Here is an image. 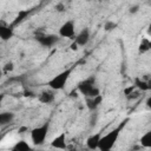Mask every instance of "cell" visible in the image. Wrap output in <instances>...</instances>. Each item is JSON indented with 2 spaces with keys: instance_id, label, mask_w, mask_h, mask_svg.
<instances>
[{
  "instance_id": "cell-1",
  "label": "cell",
  "mask_w": 151,
  "mask_h": 151,
  "mask_svg": "<svg viewBox=\"0 0 151 151\" xmlns=\"http://www.w3.org/2000/svg\"><path fill=\"white\" fill-rule=\"evenodd\" d=\"M129 122V118L124 119L116 129H113L112 131H110L109 133H106L105 136H101L100 139H99V144H98V150L100 151H109L113 147V145L116 144L119 134H120V131L125 127L126 123Z\"/></svg>"
},
{
  "instance_id": "cell-2",
  "label": "cell",
  "mask_w": 151,
  "mask_h": 151,
  "mask_svg": "<svg viewBox=\"0 0 151 151\" xmlns=\"http://www.w3.org/2000/svg\"><path fill=\"white\" fill-rule=\"evenodd\" d=\"M77 90L85 97H96V96L100 94L99 88L96 86V77L94 76H90L86 79L81 80L78 84Z\"/></svg>"
},
{
  "instance_id": "cell-3",
  "label": "cell",
  "mask_w": 151,
  "mask_h": 151,
  "mask_svg": "<svg viewBox=\"0 0 151 151\" xmlns=\"http://www.w3.org/2000/svg\"><path fill=\"white\" fill-rule=\"evenodd\" d=\"M73 71V67H70V68H66L64 70L63 72L58 73L57 76H54L52 79L48 80L47 85L50 86L51 90H54V91H59V90H63L67 83V80L70 79V76Z\"/></svg>"
},
{
  "instance_id": "cell-4",
  "label": "cell",
  "mask_w": 151,
  "mask_h": 151,
  "mask_svg": "<svg viewBox=\"0 0 151 151\" xmlns=\"http://www.w3.org/2000/svg\"><path fill=\"white\" fill-rule=\"evenodd\" d=\"M48 130H50V123H44L42 125L32 129L31 130V140H32L33 145H35V146L42 145L46 140Z\"/></svg>"
},
{
  "instance_id": "cell-5",
  "label": "cell",
  "mask_w": 151,
  "mask_h": 151,
  "mask_svg": "<svg viewBox=\"0 0 151 151\" xmlns=\"http://www.w3.org/2000/svg\"><path fill=\"white\" fill-rule=\"evenodd\" d=\"M35 40L42 46V47H52L59 41V37L55 34H44V33H38L35 35Z\"/></svg>"
},
{
  "instance_id": "cell-6",
  "label": "cell",
  "mask_w": 151,
  "mask_h": 151,
  "mask_svg": "<svg viewBox=\"0 0 151 151\" xmlns=\"http://www.w3.org/2000/svg\"><path fill=\"white\" fill-rule=\"evenodd\" d=\"M74 32H76V29H74V21L73 20L65 21L59 28V35L63 38H73Z\"/></svg>"
},
{
  "instance_id": "cell-7",
  "label": "cell",
  "mask_w": 151,
  "mask_h": 151,
  "mask_svg": "<svg viewBox=\"0 0 151 151\" xmlns=\"http://www.w3.org/2000/svg\"><path fill=\"white\" fill-rule=\"evenodd\" d=\"M74 41L78 44V46H85L90 41V29L88 28H83L80 33L74 38Z\"/></svg>"
},
{
  "instance_id": "cell-8",
  "label": "cell",
  "mask_w": 151,
  "mask_h": 151,
  "mask_svg": "<svg viewBox=\"0 0 151 151\" xmlns=\"http://www.w3.org/2000/svg\"><path fill=\"white\" fill-rule=\"evenodd\" d=\"M103 101V96L98 94L96 97H86V106L90 111H94L97 110V107L101 104Z\"/></svg>"
},
{
  "instance_id": "cell-9",
  "label": "cell",
  "mask_w": 151,
  "mask_h": 151,
  "mask_svg": "<svg viewBox=\"0 0 151 151\" xmlns=\"http://www.w3.org/2000/svg\"><path fill=\"white\" fill-rule=\"evenodd\" d=\"M13 35H14L13 27L7 26V25L0 22V38H1V40L7 41V40H9Z\"/></svg>"
},
{
  "instance_id": "cell-10",
  "label": "cell",
  "mask_w": 151,
  "mask_h": 151,
  "mask_svg": "<svg viewBox=\"0 0 151 151\" xmlns=\"http://www.w3.org/2000/svg\"><path fill=\"white\" fill-rule=\"evenodd\" d=\"M51 146L54 149H66V134L63 132L51 142Z\"/></svg>"
},
{
  "instance_id": "cell-11",
  "label": "cell",
  "mask_w": 151,
  "mask_h": 151,
  "mask_svg": "<svg viewBox=\"0 0 151 151\" xmlns=\"http://www.w3.org/2000/svg\"><path fill=\"white\" fill-rule=\"evenodd\" d=\"M54 98H55V96H54L53 91H51V90H45V91H42V92L39 94V97H38L39 101L42 103V104H51L52 101H54Z\"/></svg>"
},
{
  "instance_id": "cell-12",
  "label": "cell",
  "mask_w": 151,
  "mask_h": 151,
  "mask_svg": "<svg viewBox=\"0 0 151 151\" xmlns=\"http://www.w3.org/2000/svg\"><path fill=\"white\" fill-rule=\"evenodd\" d=\"M101 137V133H96V134H92L87 138L86 140V145L90 150H97L98 149V144H99V139Z\"/></svg>"
},
{
  "instance_id": "cell-13",
  "label": "cell",
  "mask_w": 151,
  "mask_h": 151,
  "mask_svg": "<svg viewBox=\"0 0 151 151\" xmlns=\"http://www.w3.org/2000/svg\"><path fill=\"white\" fill-rule=\"evenodd\" d=\"M14 113L13 112H0V126L8 125L13 122Z\"/></svg>"
},
{
  "instance_id": "cell-14",
  "label": "cell",
  "mask_w": 151,
  "mask_h": 151,
  "mask_svg": "<svg viewBox=\"0 0 151 151\" xmlns=\"http://www.w3.org/2000/svg\"><path fill=\"white\" fill-rule=\"evenodd\" d=\"M12 150L13 151H29V150H32V146L26 140H19L14 144Z\"/></svg>"
},
{
  "instance_id": "cell-15",
  "label": "cell",
  "mask_w": 151,
  "mask_h": 151,
  "mask_svg": "<svg viewBox=\"0 0 151 151\" xmlns=\"http://www.w3.org/2000/svg\"><path fill=\"white\" fill-rule=\"evenodd\" d=\"M134 86H136V88H138L140 91H149L151 88V85L149 81H146L144 79H139V78L134 79Z\"/></svg>"
},
{
  "instance_id": "cell-16",
  "label": "cell",
  "mask_w": 151,
  "mask_h": 151,
  "mask_svg": "<svg viewBox=\"0 0 151 151\" xmlns=\"http://www.w3.org/2000/svg\"><path fill=\"white\" fill-rule=\"evenodd\" d=\"M28 14H29V12H28V11H20V12L18 13V15L15 17V19L13 20V22H12L11 27H14V26L19 25L20 22H22V21L27 18V15H28Z\"/></svg>"
},
{
  "instance_id": "cell-17",
  "label": "cell",
  "mask_w": 151,
  "mask_h": 151,
  "mask_svg": "<svg viewBox=\"0 0 151 151\" xmlns=\"http://www.w3.org/2000/svg\"><path fill=\"white\" fill-rule=\"evenodd\" d=\"M140 144L143 147H151V132H146L140 138Z\"/></svg>"
},
{
  "instance_id": "cell-18",
  "label": "cell",
  "mask_w": 151,
  "mask_h": 151,
  "mask_svg": "<svg viewBox=\"0 0 151 151\" xmlns=\"http://www.w3.org/2000/svg\"><path fill=\"white\" fill-rule=\"evenodd\" d=\"M150 47H151L150 41H149L147 39H143L142 42L139 44V48H138V51H139V53H145V52H147V51L150 50Z\"/></svg>"
},
{
  "instance_id": "cell-19",
  "label": "cell",
  "mask_w": 151,
  "mask_h": 151,
  "mask_svg": "<svg viewBox=\"0 0 151 151\" xmlns=\"http://www.w3.org/2000/svg\"><path fill=\"white\" fill-rule=\"evenodd\" d=\"M116 28H117V24L114 21H112V20H109V21H106L104 24V29L106 32H111V31H113Z\"/></svg>"
},
{
  "instance_id": "cell-20",
  "label": "cell",
  "mask_w": 151,
  "mask_h": 151,
  "mask_svg": "<svg viewBox=\"0 0 151 151\" xmlns=\"http://www.w3.org/2000/svg\"><path fill=\"white\" fill-rule=\"evenodd\" d=\"M14 70V64L13 63H6L5 66L2 67V72H12Z\"/></svg>"
},
{
  "instance_id": "cell-21",
  "label": "cell",
  "mask_w": 151,
  "mask_h": 151,
  "mask_svg": "<svg viewBox=\"0 0 151 151\" xmlns=\"http://www.w3.org/2000/svg\"><path fill=\"white\" fill-rule=\"evenodd\" d=\"M138 97H139V92H138V91H134V90H133L130 94L126 96L127 99H136V98H138Z\"/></svg>"
},
{
  "instance_id": "cell-22",
  "label": "cell",
  "mask_w": 151,
  "mask_h": 151,
  "mask_svg": "<svg viewBox=\"0 0 151 151\" xmlns=\"http://www.w3.org/2000/svg\"><path fill=\"white\" fill-rule=\"evenodd\" d=\"M55 9H57V12L63 13V12L65 11V5H64L63 2H58V4L55 5Z\"/></svg>"
},
{
  "instance_id": "cell-23",
  "label": "cell",
  "mask_w": 151,
  "mask_h": 151,
  "mask_svg": "<svg viewBox=\"0 0 151 151\" xmlns=\"http://www.w3.org/2000/svg\"><path fill=\"white\" fill-rule=\"evenodd\" d=\"M138 11H139V6H138V5L131 6V7L129 8V13H130V14H136Z\"/></svg>"
},
{
  "instance_id": "cell-24",
  "label": "cell",
  "mask_w": 151,
  "mask_h": 151,
  "mask_svg": "<svg viewBox=\"0 0 151 151\" xmlns=\"http://www.w3.org/2000/svg\"><path fill=\"white\" fill-rule=\"evenodd\" d=\"M134 88H136V86H134V85H131V86H129V87H126V88L124 90V94H125V96H127V94H130V93H131V92H132V91H133Z\"/></svg>"
},
{
  "instance_id": "cell-25",
  "label": "cell",
  "mask_w": 151,
  "mask_h": 151,
  "mask_svg": "<svg viewBox=\"0 0 151 151\" xmlns=\"http://www.w3.org/2000/svg\"><path fill=\"white\" fill-rule=\"evenodd\" d=\"M78 48H79L78 44H77L76 41H73V42H72V45H71V50H72V51H77Z\"/></svg>"
},
{
  "instance_id": "cell-26",
  "label": "cell",
  "mask_w": 151,
  "mask_h": 151,
  "mask_svg": "<svg viewBox=\"0 0 151 151\" xmlns=\"http://www.w3.org/2000/svg\"><path fill=\"white\" fill-rule=\"evenodd\" d=\"M4 98H5V94H4V93H0V107H1V104H2Z\"/></svg>"
},
{
  "instance_id": "cell-27",
  "label": "cell",
  "mask_w": 151,
  "mask_h": 151,
  "mask_svg": "<svg viewBox=\"0 0 151 151\" xmlns=\"http://www.w3.org/2000/svg\"><path fill=\"white\" fill-rule=\"evenodd\" d=\"M146 106H147V107H150V106H151V98H150V97H149V98H147V100H146Z\"/></svg>"
},
{
  "instance_id": "cell-28",
  "label": "cell",
  "mask_w": 151,
  "mask_h": 151,
  "mask_svg": "<svg viewBox=\"0 0 151 151\" xmlns=\"http://www.w3.org/2000/svg\"><path fill=\"white\" fill-rule=\"evenodd\" d=\"M2 73H4V72H2V68H0V79H1V77H2Z\"/></svg>"
}]
</instances>
